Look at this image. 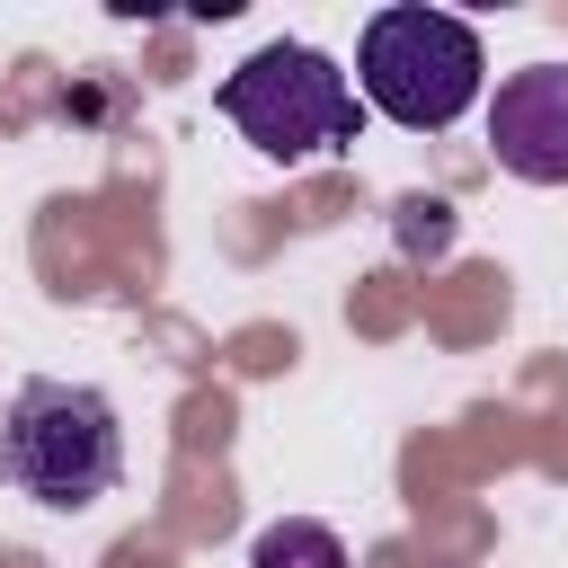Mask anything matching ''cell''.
Returning <instances> with one entry per match:
<instances>
[{
  "instance_id": "cell-1",
  "label": "cell",
  "mask_w": 568,
  "mask_h": 568,
  "mask_svg": "<svg viewBox=\"0 0 568 568\" xmlns=\"http://www.w3.org/2000/svg\"><path fill=\"white\" fill-rule=\"evenodd\" d=\"M479 80H488L479 27L453 9H373L355 36V98L408 133L462 124L479 106Z\"/></svg>"
},
{
  "instance_id": "cell-2",
  "label": "cell",
  "mask_w": 568,
  "mask_h": 568,
  "mask_svg": "<svg viewBox=\"0 0 568 568\" xmlns=\"http://www.w3.org/2000/svg\"><path fill=\"white\" fill-rule=\"evenodd\" d=\"M124 470V426L89 382H18L0 417V479L36 506H98Z\"/></svg>"
},
{
  "instance_id": "cell-3",
  "label": "cell",
  "mask_w": 568,
  "mask_h": 568,
  "mask_svg": "<svg viewBox=\"0 0 568 568\" xmlns=\"http://www.w3.org/2000/svg\"><path fill=\"white\" fill-rule=\"evenodd\" d=\"M222 115L266 151V160H311V151H346L364 133V98L355 80L320 53V44H257L231 80H222Z\"/></svg>"
},
{
  "instance_id": "cell-4",
  "label": "cell",
  "mask_w": 568,
  "mask_h": 568,
  "mask_svg": "<svg viewBox=\"0 0 568 568\" xmlns=\"http://www.w3.org/2000/svg\"><path fill=\"white\" fill-rule=\"evenodd\" d=\"M488 142L524 186H568V62L506 71L488 98Z\"/></svg>"
},
{
  "instance_id": "cell-5",
  "label": "cell",
  "mask_w": 568,
  "mask_h": 568,
  "mask_svg": "<svg viewBox=\"0 0 568 568\" xmlns=\"http://www.w3.org/2000/svg\"><path fill=\"white\" fill-rule=\"evenodd\" d=\"M248 568H346V541H337L328 524H302V515H284V524H266V532H257Z\"/></svg>"
}]
</instances>
